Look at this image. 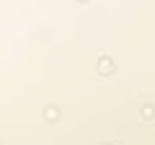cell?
Wrapping results in <instances>:
<instances>
[{
    "label": "cell",
    "instance_id": "1",
    "mask_svg": "<svg viewBox=\"0 0 155 145\" xmlns=\"http://www.w3.org/2000/svg\"><path fill=\"white\" fill-rule=\"evenodd\" d=\"M111 70H114V65H111V60H109V57H101V62H98V72H104V75H109Z\"/></svg>",
    "mask_w": 155,
    "mask_h": 145
},
{
    "label": "cell",
    "instance_id": "2",
    "mask_svg": "<svg viewBox=\"0 0 155 145\" xmlns=\"http://www.w3.org/2000/svg\"><path fill=\"white\" fill-rule=\"evenodd\" d=\"M44 117H47V119H57V117H60V112H57V109H47Z\"/></svg>",
    "mask_w": 155,
    "mask_h": 145
}]
</instances>
